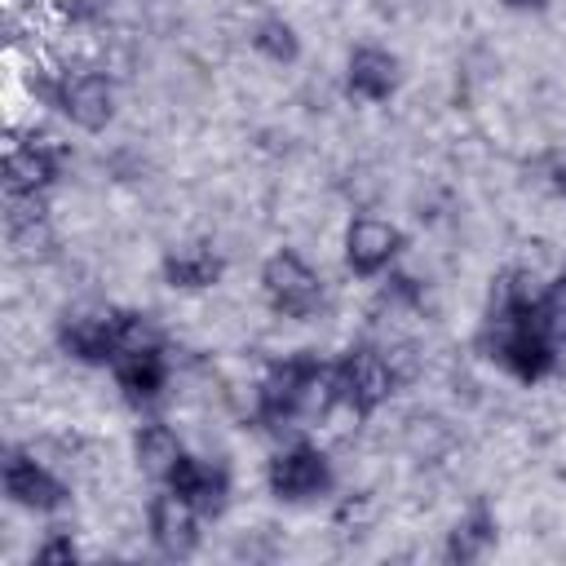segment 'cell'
<instances>
[{
	"mask_svg": "<svg viewBox=\"0 0 566 566\" xmlns=\"http://www.w3.org/2000/svg\"><path fill=\"white\" fill-rule=\"evenodd\" d=\"M495 544H500V517H495V509H491L486 500H473V504L451 522V531H447V539H442V562H451V566H473V562H482Z\"/></svg>",
	"mask_w": 566,
	"mask_h": 566,
	"instance_id": "16",
	"label": "cell"
},
{
	"mask_svg": "<svg viewBox=\"0 0 566 566\" xmlns=\"http://www.w3.org/2000/svg\"><path fill=\"white\" fill-rule=\"evenodd\" d=\"M265 491L279 504H292V509L296 504H318L336 491V464L318 442L292 438L265 460Z\"/></svg>",
	"mask_w": 566,
	"mask_h": 566,
	"instance_id": "6",
	"label": "cell"
},
{
	"mask_svg": "<svg viewBox=\"0 0 566 566\" xmlns=\"http://www.w3.org/2000/svg\"><path fill=\"white\" fill-rule=\"evenodd\" d=\"M111 380L119 389V398L133 407V411H150L164 389H168V376H172V363H168V345H155V349H133V354H119L111 367Z\"/></svg>",
	"mask_w": 566,
	"mask_h": 566,
	"instance_id": "14",
	"label": "cell"
},
{
	"mask_svg": "<svg viewBox=\"0 0 566 566\" xmlns=\"http://www.w3.org/2000/svg\"><path fill=\"white\" fill-rule=\"evenodd\" d=\"M0 491L13 509L31 517H57L71 504V482L53 473L31 447H18V442H9L0 455Z\"/></svg>",
	"mask_w": 566,
	"mask_h": 566,
	"instance_id": "7",
	"label": "cell"
},
{
	"mask_svg": "<svg viewBox=\"0 0 566 566\" xmlns=\"http://www.w3.org/2000/svg\"><path fill=\"white\" fill-rule=\"evenodd\" d=\"M35 562H44V566H71V562H80L84 553H80V544H75V535L71 531H62V526H53V531H44V539L35 544V553H31Z\"/></svg>",
	"mask_w": 566,
	"mask_h": 566,
	"instance_id": "20",
	"label": "cell"
},
{
	"mask_svg": "<svg viewBox=\"0 0 566 566\" xmlns=\"http://www.w3.org/2000/svg\"><path fill=\"white\" fill-rule=\"evenodd\" d=\"M159 279H164V287H172V292H212V287L226 279V256H221L208 239L172 243V248H164V256H159Z\"/></svg>",
	"mask_w": 566,
	"mask_h": 566,
	"instance_id": "15",
	"label": "cell"
},
{
	"mask_svg": "<svg viewBox=\"0 0 566 566\" xmlns=\"http://www.w3.org/2000/svg\"><path fill=\"white\" fill-rule=\"evenodd\" d=\"M478 349L517 385L535 389L557 371V340L539 323V287L522 265H504L491 274L486 310L478 323Z\"/></svg>",
	"mask_w": 566,
	"mask_h": 566,
	"instance_id": "1",
	"label": "cell"
},
{
	"mask_svg": "<svg viewBox=\"0 0 566 566\" xmlns=\"http://www.w3.org/2000/svg\"><path fill=\"white\" fill-rule=\"evenodd\" d=\"M119 318H124L119 305L75 310V314H62V318H57L53 340H57V349H62L71 363L111 367V358H115V349H119Z\"/></svg>",
	"mask_w": 566,
	"mask_h": 566,
	"instance_id": "9",
	"label": "cell"
},
{
	"mask_svg": "<svg viewBox=\"0 0 566 566\" xmlns=\"http://www.w3.org/2000/svg\"><path fill=\"white\" fill-rule=\"evenodd\" d=\"M332 376H336V398L354 420H371L394 389L402 385V367L398 354L389 345L376 340H354L332 358Z\"/></svg>",
	"mask_w": 566,
	"mask_h": 566,
	"instance_id": "3",
	"label": "cell"
},
{
	"mask_svg": "<svg viewBox=\"0 0 566 566\" xmlns=\"http://www.w3.org/2000/svg\"><path fill=\"white\" fill-rule=\"evenodd\" d=\"M398 88H402V62H398L394 49H385L376 40H363V44L349 49V57H345V93L354 102L380 106Z\"/></svg>",
	"mask_w": 566,
	"mask_h": 566,
	"instance_id": "13",
	"label": "cell"
},
{
	"mask_svg": "<svg viewBox=\"0 0 566 566\" xmlns=\"http://www.w3.org/2000/svg\"><path fill=\"white\" fill-rule=\"evenodd\" d=\"M181 455H186V442L177 438L172 424H164V420H142V424L133 429V464H137V473H146L155 486L168 482V473L177 469Z\"/></svg>",
	"mask_w": 566,
	"mask_h": 566,
	"instance_id": "17",
	"label": "cell"
},
{
	"mask_svg": "<svg viewBox=\"0 0 566 566\" xmlns=\"http://www.w3.org/2000/svg\"><path fill=\"white\" fill-rule=\"evenodd\" d=\"M402 248H407V234L389 217H376V212L349 217L345 239H340V256L354 279H385L398 265Z\"/></svg>",
	"mask_w": 566,
	"mask_h": 566,
	"instance_id": "8",
	"label": "cell"
},
{
	"mask_svg": "<svg viewBox=\"0 0 566 566\" xmlns=\"http://www.w3.org/2000/svg\"><path fill=\"white\" fill-rule=\"evenodd\" d=\"M548 186H553V190L566 199V155H557V159L548 164Z\"/></svg>",
	"mask_w": 566,
	"mask_h": 566,
	"instance_id": "21",
	"label": "cell"
},
{
	"mask_svg": "<svg viewBox=\"0 0 566 566\" xmlns=\"http://www.w3.org/2000/svg\"><path fill=\"white\" fill-rule=\"evenodd\" d=\"M35 93L80 133H106L119 111L115 80L102 66H62L35 84Z\"/></svg>",
	"mask_w": 566,
	"mask_h": 566,
	"instance_id": "4",
	"label": "cell"
},
{
	"mask_svg": "<svg viewBox=\"0 0 566 566\" xmlns=\"http://www.w3.org/2000/svg\"><path fill=\"white\" fill-rule=\"evenodd\" d=\"M168 491H177L203 522H217V517H226V509H230V495H234V482H230V469L221 464V460H208V455H195V451H186L181 460H177V469L168 473V482H164Z\"/></svg>",
	"mask_w": 566,
	"mask_h": 566,
	"instance_id": "12",
	"label": "cell"
},
{
	"mask_svg": "<svg viewBox=\"0 0 566 566\" xmlns=\"http://www.w3.org/2000/svg\"><path fill=\"white\" fill-rule=\"evenodd\" d=\"M66 172V146L53 137H13L4 146V195H49Z\"/></svg>",
	"mask_w": 566,
	"mask_h": 566,
	"instance_id": "11",
	"label": "cell"
},
{
	"mask_svg": "<svg viewBox=\"0 0 566 566\" xmlns=\"http://www.w3.org/2000/svg\"><path fill=\"white\" fill-rule=\"evenodd\" d=\"M243 4H252V0H243Z\"/></svg>",
	"mask_w": 566,
	"mask_h": 566,
	"instance_id": "23",
	"label": "cell"
},
{
	"mask_svg": "<svg viewBox=\"0 0 566 566\" xmlns=\"http://www.w3.org/2000/svg\"><path fill=\"white\" fill-rule=\"evenodd\" d=\"M495 4L509 13H544L548 9V0H495Z\"/></svg>",
	"mask_w": 566,
	"mask_h": 566,
	"instance_id": "22",
	"label": "cell"
},
{
	"mask_svg": "<svg viewBox=\"0 0 566 566\" xmlns=\"http://www.w3.org/2000/svg\"><path fill=\"white\" fill-rule=\"evenodd\" d=\"M539 323L557 340V349H566V270H557L539 287Z\"/></svg>",
	"mask_w": 566,
	"mask_h": 566,
	"instance_id": "19",
	"label": "cell"
},
{
	"mask_svg": "<svg viewBox=\"0 0 566 566\" xmlns=\"http://www.w3.org/2000/svg\"><path fill=\"white\" fill-rule=\"evenodd\" d=\"M146 535L164 562H190L203 544V517L177 491L155 486V495L146 500Z\"/></svg>",
	"mask_w": 566,
	"mask_h": 566,
	"instance_id": "10",
	"label": "cell"
},
{
	"mask_svg": "<svg viewBox=\"0 0 566 566\" xmlns=\"http://www.w3.org/2000/svg\"><path fill=\"white\" fill-rule=\"evenodd\" d=\"M248 44H252V53L265 57L270 66H296L301 53H305L296 22L283 18V13H261V18L252 22V31H248Z\"/></svg>",
	"mask_w": 566,
	"mask_h": 566,
	"instance_id": "18",
	"label": "cell"
},
{
	"mask_svg": "<svg viewBox=\"0 0 566 566\" xmlns=\"http://www.w3.org/2000/svg\"><path fill=\"white\" fill-rule=\"evenodd\" d=\"M256 283H261V296H265L270 314L287 318V323H310L327 305V279L296 248H274L261 261Z\"/></svg>",
	"mask_w": 566,
	"mask_h": 566,
	"instance_id": "5",
	"label": "cell"
},
{
	"mask_svg": "<svg viewBox=\"0 0 566 566\" xmlns=\"http://www.w3.org/2000/svg\"><path fill=\"white\" fill-rule=\"evenodd\" d=\"M340 407L332 363L314 349H292L265 367V376L252 389V424L283 433L310 420H323Z\"/></svg>",
	"mask_w": 566,
	"mask_h": 566,
	"instance_id": "2",
	"label": "cell"
}]
</instances>
